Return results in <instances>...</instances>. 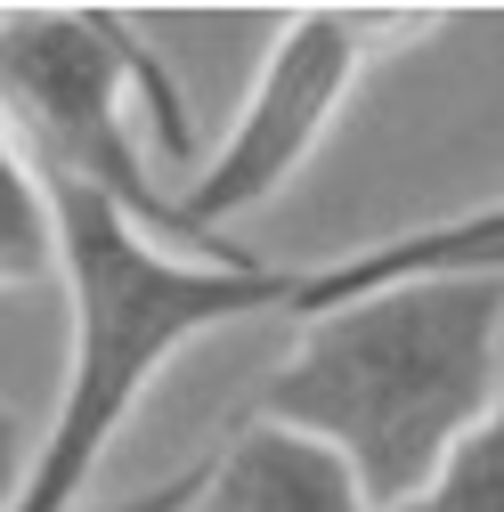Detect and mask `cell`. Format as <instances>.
Wrapping results in <instances>:
<instances>
[{"instance_id": "cell-1", "label": "cell", "mask_w": 504, "mask_h": 512, "mask_svg": "<svg viewBox=\"0 0 504 512\" xmlns=\"http://www.w3.org/2000/svg\"><path fill=\"white\" fill-rule=\"evenodd\" d=\"M504 399V277H415L301 317L261 391V423L334 447L399 512Z\"/></svg>"}, {"instance_id": "cell-7", "label": "cell", "mask_w": 504, "mask_h": 512, "mask_svg": "<svg viewBox=\"0 0 504 512\" xmlns=\"http://www.w3.org/2000/svg\"><path fill=\"white\" fill-rule=\"evenodd\" d=\"M33 285H57V212L41 171L0 131V293H33Z\"/></svg>"}, {"instance_id": "cell-4", "label": "cell", "mask_w": 504, "mask_h": 512, "mask_svg": "<svg viewBox=\"0 0 504 512\" xmlns=\"http://www.w3.org/2000/svg\"><path fill=\"white\" fill-rule=\"evenodd\" d=\"M423 25H431L423 9H293L277 25L269 57H261V74H252L228 139L171 196L163 236L228 252L220 228L244 220V212H261L269 196H285V187L301 179V163L326 147V131H334V114L350 106V90Z\"/></svg>"}, {"instance_id": "cell-8", "label": "cell", "mask_w": 504, "mask_h": 512, "mask_svg": "<svg viewBox=\"0 0 504 512\" xmlns=\"http://www.w3.org/2000/svg\"><path fill=\"white\" fill-rule=\"evenodd\" d=\"M399 512H504V399L456 439V456L439 464Z\"/></svg>"}, {"instance_id": "cell-10", "label": "cell", "mask_w": 504, "mask_h": 512, "mask_svg": "<svg viewBox=\"0 0 504 512\" xmlns=\"http://www.w3.org/2000/svg\"><path fill=\"white\" fill-rule=\"evenodd\" d=\"M204 464H212V456H204ZM204 464H187V472L155 480L147 496H122V504H106V512H196V496H204Z\"/></svg>"}, {"instance_id": "cell-9", "label": "cell", "mask_w": 504, "mask_h": 512, "mask_svg": "<svg viewBox=\"0 0 504 512\" xmlns=\"http://www.w3.org/2000/svg\"><path fill=\"white\" fill-rule=\"evenodd\" d=\"M25 480H33V431L17 407H0V512H17Z\"/></svg>"}, {"instance_id": "cell-2", "label": "cell", "mask_w": 504, "mask_h": 512, "mask_svg": "<svg viewBox=\"0 0 504 512\" xmlns=\"http://www.w3.org/2000/svg\"><path fill=\"white\" fill-rule=\"evenodd\" d=\"M57 212V285H66V382L57 407L33 431V480L17 512H82L98 464L114 456L122 423L139 415L155 374L220 326L252 309H285L293 277L261 269L244 252H212V261H179L139 228L122 204L90 196V187H49Z\"/></svg>"}, {"instance_id": "cell-6", "label": "cell", "mask_w": 504, "mask_h": 512, "mask_svg": "<svg viewBox=\"0 0 504 512\" xmlns=\"http://www.w3.org/2000/svg\"><path fill=\"white\" fill-rule=\"evenodd\" d=\"M504 261V204H480V212H456V220H431V228H407V236H383L366 252H342V261L293 277V317H326L358 293H383V285H415V277H496Z\"/></svg>"}, {"instance_id": "cell-5", "label": "cell", "mask_w": 504, "mask_h": 512, "mask_svg": "<svg viewBox=\"0 0 504 512\" xmlns=\"http://www.w3.org/2000/svg\"><path fill=\"white\" fill-rule=\"evenodd\" d=\"M196 512H383V504L334 447L252 415L244 431H228V447H212Z\"/></svg>"}, {"instance_id": "cell-3", "label": "cell", "mask_w": 504, "mask_h": 512, "mask_svg": "<svg viewBox=\"0 0 504 512\" xmlns=\"http://www.w3.org/2000/svg\"><path fill=\"white\" fill-rule=\"evenodd\" d=\"M131 106L187 147L171 74L114 9H0V131L17 155L41 171V187H90L163 236L171 196L139 163Z\"/></svg>"}]
</instances>
